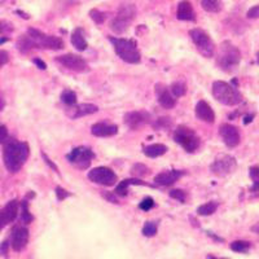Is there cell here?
Instances as JSON below:
<instances>
[{"mask_svg": "<svg viewBox=\"0 0 259 259\" xmlns=\"http://www.w3.org/2000/svg\"><path fill=\"white\" fill-rule=\"evenodd\" d=\"M256 61H258V64H259V52L256 53Z\"/></svg>", "mask_w": 259, "mask_h": 259, "instance_id": "cell-51", "label": "cell"}, {"mask_svg": "<svg viewBox=\"0 0 259 259\" xmlns=\"http://www.w3.org/2000/svg\"><path fill=\"white\" fill-rule=\"evenodd\" d=\"M114 46L115 53L121 57L124 62L128 64H139L140 62V52L138 50V45L135 40L123 38H109Z\"/></svg>", "mask_w": 259, "mask_h": 259, "instance_id": "cell-4", "label": "cell"}, {"mask_svg": "<svg viewBox=\"0 0 259 259\" xmlns=\"http://www.w3.org/2000/svg\"><path fill=\"white\" fill-rule=\"evenodd\" d=\"M196 115L200 118L201 121L207 122V123H212L215 121V113L211 109V106L206 103V101H198L196 105Z\"/></svg>", "mask_w": 259, "mask_h": 259, "instance_id": "cell-19", "label": "cell"}, {"mask_svg": "<svg viewBox=\"0 0 259 259\" xmlns=\"http://www.w3.org/2000/svg\"><path fill=\"white\" fill-rule=\"evenodd\" d=\"M182 175L183 172L179 170L163 171V172H159L158 175H156L154 183L158 184V186H171V184H174Z\"/></svg>", "mask_w": 259, "mask_h": 259, "instance_id": "cell-18", "label": "cell"}, {"mask_svg": "<svg viewBox=\"0 0 259 259\" xmlns=\"http://www.w3.org/2000/svg\"><path fill=\"white\" fill-rule=\"evenodd\" d=\"M7 253H8V241H4L0 245V255H7Z\"/></svg>", "mask_w": 259, "mask_h": 259, "instance_id": "cell-46", "label": "cell"}, {"mask_svg": "<svg viewBox=\"0 0 259 259\" xmlns=\"http://www.w3.org/2000/svg\"><path fill=\"white\" fill-rule=\"evenodd\" d=\"M99 110L96 105L94 104H79V105L69 106L66 114L71 118V119H77V118L84 117V115L95 114Z\"/></svg>", "mask_w": 259, "mask_h": 259, "instance_id": "cell-17", "label": "cell"}, {"mask_svg": "<svg viewBox=\"0 0 259 259\" xmlns=\"http://www.w3.org/2000/svg\"><path fill=\"white\" fill-rule=\"evenodd\" d=\"M177 17L180 21H196V13H194L193 7L188 0L180 2L179 6H178Z\"/></svg>", "mask_w": 259, "mask_h": 259, "instance_id": "cell-21", "label": "cell"}, {"mask_svg": "<svg viewBox=\"0 0 259 259\" xmlns=\"http://www.w3.org/2000/svg\"><path fill=\"white\" fill-rule=\"evenodd\" d=\"M32 215L29 212V209H27V203L26 201H25L24 203H22V222L24 223H30V222L32 221Z\"/></svg>", "mask_w": 259, "mask_h": 259, "instance_id": "cell-37", "label": "cell"}, {"mask_svg": "<svg viewBox=\"0 0 259 259\" xmlns=\"http://www.w3.org/2000/svg\"><path fill=\"white\" fill-rule=\"evenodd\" d=\"M171 94L174 97H182L187 94V84L184 82H175L171 84Z\"/></svg>", "mask_w": 259, "mask_h": 259, "instance_id": "cell-28", "label": "cell"}, {"mask_svg": "<svg viewBox=\"0 0 259 259\" xmlns=\"http://www.w3.org/2000/svg\"><path fill=\"white\" fill-rule=\"evenodd\" d=\"M210 259H218V258H210Z\"/></svg>", "mask_w": 259, "mask_h": 259, "instance_id": "cell-52", "label": "cell"}, {"mask_svg": "<svg viewBox=\"0 0 259 259\" xmlns=\"http://www.w3.org/2000/svg\"><path fill=\"white\" fill-rule=\"evenodd\" d=\"M4 108V100L2 99V96H0V112H2V109Z\"/></svg>", "mask_w": 259, "mask_h": 259, "instance_id": "cell-50", "label": "cell"}, {"mask_svg": "<svg viewBox=\"0 0 259 259\" xmlns=\"http://www.w3.org/2000/svg\"><path fill=\"white\" fill-rule=\"evenodd\" d=\"M156 92L157 97H158V104L162 108H165V109H172L174 108L177 100H175V97L172 96L171 91L165 84H157Z\"/></svg>", "mask_w": 259, "mask_h": 259, "instance_id": "cell-16", "label": "cell"}, {"mask_svg": "<svg viewBox=\"0 0 259 259\" xmlns=\"http://www.w3.org/2000/svg\"><path fill=\"white\" fill-rule=\"evenodd\" d=\"M219 134L223 139L224 144L228 148H235L240 144V133L237 127L228 123L222 124L221 128H219Z\"/></svg>", "mask_w": 259, "mask_h": 259, "instance_id": "cell-12", "label": "cell"}, {"mask_svg": "<svg viewBox=\"0 0 259 259\" xmlns=\"http://www.w3.org/2000/svg\"><path fill=\"white\" fill-rule=\"evenodd\" d=\"M241 61V53L239 48L233 46L231 41H223L219 47L218 57H217V64L223 71L231 73L236 70Z\"/></svg>", "mask_w": 259, "mask_h": 259, "instance_id": "cell-2", "label": "cell"}, {"mask_svg": "<svg viewBox=\"0 0 259 259\" xmlns=\"http://www.w3.org/2000/svg\"><path fill=\"white\" fill-rule=\"evenodd\" d=\"M249 247H250V242L247 241H233L231 244V249L233 251H237V253H246L249 250Z\"/></svg>", "mask_w": 259, "mask_h": 259, "instance_id": "cell-33", "label": "cell"}, {"mask_svg": "<svg viewBox=\"0 0 259 259\" xmlns=\"http://www.w3.org/2000/svg\"><path fill=\"white\" fill-rule=\"evenodd\" d=\"M124 122L131 130H138L139 127L150 122V115L145 110L142 112H130L124 115Z\"/></svg>", "mask_w": 259, "mask_h": 259, "instance_id": "cell-14", "label": "cell"}, {"mask_svg": "<svg viewBox=\"0 0 259 259\" xmlns=\"http://www.w3.org/2000/svg\"><path fill=\"white\" fill-rule=\"evenodd\" d=\"M90 17L94 20L95 24L101 25L106 20V13L103 12V11H99V9H91L90 11Z\"/></svg>", "mask_w": 259, "mask_h": 259, "instance_id": "cell-31", "label": "cell"}, {"mask_svg": "<svg viewBox=\"0 0 259 259\" xmlns=\"http://www.w3.org/2000/svg\"><path fill=\"white\" fill-rule=\"evenodd\" d=\"M94 157V152H92L90 148L78 147L74 148L70 153L66 156V158H68V161L70 162V163H73L75 167L80 168V170H85V168L90 167Z\"/></svg>", "mask_w": 259, "mask_h": 259, "instance_id": "cell-8", "label": "cell"}, {"mask_svg": "<svg viewBox=\"0 0 259 259\" xmlns=\"http://www.w3.org/2000/svg\"><path fill=\"white\" fill-rule=\"evenodd\" d=\"M212 96L221 104L228 106H235L242 101V96L239 90L222 80L212 83Z\"/></svg>", "mask_w": 259, "mask_h": 259, "instance_id": "cell-3", "label": "cell"}, {"mask_svg": "<svg viewBox=\"0 0 259 259\" xmlns=\"http://www.w3.org/2000/svg\"><path fill=\"white\" fill-rule=\"evenodd\" d=\"M189 36L202 56L207 57V59L214 56L215 45L206 31H203L202 29H192L189 31Z\"/></svg>", "mask_w": 259, "mask_h": 259, "instance_id": "cell-6", "label": "cell"}, {"mask_svg": "<svg viewBox=\"0 0 259 259\" xmlns=\"http://www.w3.org/2000/svg\"><path fill=\"white\" fill-rule=\"evenodd\" d=\"M27 242H29V231H27V228H25V227L15 228L12 233V239H11V245H12L13 250H24Z\"/></svg>", "mask_w": 259, "mask_h": 259, "instance_id": "cell-15", "label": "cell"}, {"mask_svg": "<svg viewBox=\"0 0 259 259\" xmlns=\"http://www.w3.org/2000/svg\"><path fill=\"white\" fill-rule=\"evenodd\" d=\"M247 18H259V6L251 7L246 13Z\"/></svg>", "mask_w": 259, "mask_h": 259, "instance_id": "cell-42", "label": "cell"}, {"mask_svg": "<svg viewBox=\"0 0 259 259\" xmlns=\"http://www.w3.org/2000/svg\"><path fill=\"white\" fill-rule=\"evenodd\" d=\"M89 179L95 184L112 187L117 183V175L109 167H96L89 172Z\"/></svg>", "mask_w": 259, "mask_h": 259, "instance_id": "cell-10", "label": "cell"}, {"mask_svg": "<svg viewBox=\"0 0 259 259\" xmlns=\"http://www.w3.org/2000/svg\"><path fill=\"white\" fill-rule=\"evenodd\" d=\"M71 45L79 51H84L87 48V40L84 39L83 31L80 29L74 30V32L71 34Z\"/></svg>", "mask_w": 259, "mask_h": 259, "instance_id": "cell-23", "label": "cell"}, {"mask_svg": "<svg viewBox=\"0 0 259 259\" xmlns=\"http://www.w3.org/2000/svg\"><path fill=\"white\" fill-rule=\"evenodd\" d=\"M149 168L145 165H143V163H136V165H134V167L131 168V172H133L135 177L139 178H144L147 177V175H149Z\"/></svg>", "mask_w": 259, "mask_h": 259, "instance_id": "cell-32", "label": "cell"}, {"mask_svg": "<svg viewBox=\"0 0 259 259\" xmlns=\"http://www.w3.org/2000/svg\"><path fill=\"white\" fill-rule=\"evenodd\" d=\"M9 61V53L7 51L0 50V69L3 68L4 65L8 64Z\"/></svg>", "mask_w": 259, "mask_h": 259, "instance_id": "cell-41", "label": "cell"}, {"mask_svg": "<svg viewBox=\"0 0 259 259\" xmlns=\"http://www.w3.org/2000/svg\"><path fill=\"white\" fill-rule=\"evenodd\" d=\"M217 209H218V203L212 202L211 201V202H207V203H203V205H201V206L197 209V212H198V215L207 217V215L214 214V212L217 211Z\"/></svg>", "mask_w": 259, "mask_h": 259, "instance_id": "cell-27", "label": "cell"}, {"mask_svg": "<svg viewBox=\"0 0 259 259\" xmlns=\"http://www.w3.org/2000/svg\"><path fill=\"white\" fill-rule=\"evenodd\" d=\"M251 180H253V187L250 188L251 192H259V166H253L249 170Z\"/></svg>", "mask_w": 259, "mask_h": 259, "instance_id": "cell-30", "label": "cell"}, {"mask_svg": "<svg viewBox=\"0 0 259 259\" xmlns=\"http://www.w3.org/2000/svg\"><path fill=\"white\" fill-rule=\"evenodd\" d=\"M17 47L18 50L21 51L22 53H27L29 51L34 50V45H32V40L30 39V36L27 34H24V35H21L17 40Z\"/></svg>", "mask_w": 259, "mask_h": 259, "instance_id": "cell-26", "label": "cell"}, {"mask_svg": "<svg viewBox=\"0 0 259 259\" xmlns=\"http://www.w3.org/2000/svg\"><path fill=\"white\" fill-rule=\"evenodd\" d=\"M56 196H57V198H59V201H64L65 198L68 197V196H70V193H69L68 191H65L64 188H61V187H57Z\"/></svg>", "mask_w": 259, "mask_h": 259, "instance_id": "cell-40", "label": "cell"}, {"mask_svg": "<svg viewBox=\"0 0 259 259\" xmlns=\"http://www.w3.org/2000/svg\"><path fill=\"white\" fill-rule=\"evenodd\" d=\"M18 214V202L16 200L9 201L3 209L0 210V230H3L4 227L12 223Z\"/></svg>", "mask_w": 259, "mask_h": 259, "instance_id": "cell-13", "label": "cell"}, {"mask_svg": "<svg viewBox=\"0 0 259 259\" xmlns=\"http://www.w3.org/2000/svg\"><path fill=\"white\" fill-rule=\"evenodd\" d=\"M170 123V118H159V119H157L154 126H156V128H167Z\"/></svg>", "mask_w": 259, "mask_h": 259, "instance_id": "cell-39", "label": "cell"}, {"mask_svg": "<svg viewBox=\"0 0 259 259\" xmlns=\"http://www.w3.org/2000/svg\"><path fill=\"white\" fill-rule=\"evenodd\" d=\"M91 133L97 138H109L118 133V127L115 124H108L101 122V123H95L91 127Z\"/></svg>", "mask_w": 259, "mask_h": 259, "instance_id": "cell-20", "label": "cell"}, {"mask_svg": "<svg viewBox=\"0 0 259 259\" xmlns=\"http://www.w3.org/2000/svg\"><path fill=\"white\" fill-rule=\"evenodd\" d=\"M153 206H154V201L153 198H150V197H145L144 200L140 202V205H139V207H140L142 210H144V211H148V210H150Z\"/></svg>", "mask_w": 259, "mask_h": 259, "instance_id": "cell-36", "label": "cell"}, {"mask_svg": "<svg viewBox=\"0 0 259 259\" xmlns=\"http://www.w3.org/2000/svg\"><path fill=\"white\" fill-rule=\"evenodd\" d=\"M56 61L64 65L65 68L70 69L73 71H77V73H85V71H89V65H87V62L82 57L77 56V55H73V53L62 55V56L57 57Z\"/></svg>", "mask_w": 259, "mask_h": 259, "instance_id": "cell-11", "label": "cell"}, {"mask_svg": "<svg viewBox=\"0 0 259 259\" xmlns=\"http://www.w3.org/2000/svg\"><path fill=\"white\" fill-rule=\"evenodd\" d=\"M43 48L46 50H61L64 48V41L61 38L55 35H47L43 43Z\"/></svg>", "mask_w": 259, "mask_h": 259, "instance_id": "cell-25", "label": "cell"}, {"mask_svg": "<svg viewBox=\"0 0 259 259\" xmlns=\"http://www.w3.org/2000/svg\"><path fill=\"white\" fill-rule=\"evenodd\" d=\"M41 156H43V159H45V161H46V163H47V165H48V166H50V167H52V168H53V170L56 171V172H59V168H57V166H56V165H55V163H53V162H52V161H51V159H50V158H48V157H47V156H46V154H45V153L41 154Z\"/></svg>", "mask_w": 259, "mask_h": 259, "instance_id": "cell-44", "label": "cell"}, {"mask_svg": "<svg viewBox=\"0 0 259 259\" xmlns=\"http://www.w3.org/2000/svg\"><path fill=\"white\" fill-rule=\"evenodd\" d=\"M136 17V7L134 4H126L122 6L118 9L117 16L113 18L112 24H110V29L113 32L121 35L123 32L127 31L130 27V24L135 20Z\"/></svg>", "mask_w": 259, "mask_h": 259, "instance_id": "cell-5", "label": "cell"}, {"mask_svg": "<svg viewBox=\"0 0 259 259\" xmlns=\"http://www.w3.org/2000/svg\"><path fill=\"white\" fill-rule=\"evenodd\" d=\"M30 154V148L27 143L16 142L11 140L6 144L3 152L4 165L9 172H17L21 170V167L25 165Z\"/></svg>", "mask_w": 259, "mask_h": 259, "instance_id": "cell-1", "label": "cell"}, {"mask_svg": "<svg viewBox=\"0 0 259 259\" xmlns=\"http://www.w3.org/2000/svg\"><path fill=\"white\" fill-rule=\"evenodd\" d=\"M251 231H253L254 233H256V235H259V222H258V223L254 224L253 227H251Z\"/></svg>", "mask_w": 259, "mask_h": 259, "instance_id": "cell-48", "label": "cell"}, {"mask_svg": "<svg viewBox=\"0 0 259 259\" xmlns=\"http://www.w3.org/2000/svg\"><path fill=\"white\" fill-rule=\"evenodd\" d=\"M253 117H254V115H247V117H245V119H244V123H245V124L250 123V122H251V119H253Z\"/></svg>", "mask_w": 259, "mask_h": 259, "instance_id": "cell-49", "label": "cell"}, {"mask_svg": "<svg viewBox=\"0 0 259 259\" xmlns=\"http://www.w3.org/2000/svg\"><path fill=\"white\" fill-rule=\"evenodd\" d=\"M32 62H34V64H35L39 69H41V70H46V69H47V65L41 61L40 59H34L32 60Z\"/></svg>", "mask_w": 259, "mask_h": 259, "instance_id": "cell-47", "label": "cell"}, {"mask_svg": "<svg viewBox=\"0 0 259 259\" xmlns=\"http://www.w3.org/2000/svg\"><path fill=\"white\" fill-rule=\"evenodd\" d=\"M175 142L179 145H182L187 152L192 153L200 147V138L196 135L193 130L188 128L186 126H179L174 131Z\"/></svg>", "mask_w": 259, "mask_h": 259, "instance_id": "cell-7", "label": "cell"}, {"mask_svg": "<svg viewBox=\"0 0 259 259\" xmlns=\"http://www.w3.org/2000/svg\"><path fill=\"white\" fill-rule=\"evenodd\" d=\"M104 197L109 201V202L118 203V198H117V196H115L114 193H104Z\"/></svg>", "mask_w": 259, "mask_h": 259, "instance_id": "cell-45", "label": "cell"}, {"mask_svg": "<svg viewBox=\"0 0 259 259\" xmlns=\"http://www.w3.org/2000/svg\"><path fill=\"white\" fill-rule=\"evenodd\" d=\"M170 197L175 198V200L180 201V202H184L187 200V193L182 189H172L170 192Z\"/></svg>", "mask_w": 259, "mask_h": 259, "instance_id": "cell-35", "label": "cell"}, {"mask_svg": "<svg viewBox=\"0 0 259 259\" xmlns=\"http://www.w3.org/2000/svg\"><path fill=\"white\" fill-rule=\"evenodd\" d=\"M61 100L62 103L66 104L68 106H73L77 103V94L71 90H65L61 94Z\"/></svg>", "mask_w": 259, "mask_h": 259, "instance_id": "cell-29", "label": "cell"}, {"mask_svg": "<svg viewBox=\"0 0 259 259\" xmlns=\"http://www.w3.org/2000/svg\"><path fill=\"white\" fill-rule=\"evenodd\" d=\"M7 138H8V131H7V127L0 124V144L7 142Z\"/></svg>", "mask_w": 259, "mask_h": 259, "instance_id": "cell-43", "label": "cell"}, {"mask_svg": "<svg viewBox=\"0 0 259 259\" xmlns=\"http://www.w3.org/2000/svg\"><path fill=\"white\" fill-rule=\"evenodd\" d=\"M236 166H237L236 159L232 156L224 154V156H221L215 159L214 163H212L210 168H211L212 174H215L217 177L223 178L232 174L233 171L236 170Z\"/></svg>", "mask_w": 259, "mask_h": 259, "instance_id": "cell-9", "label": "cell"}, {"mask_svg": "<svg viewBox=\"0 0 259 259\" xmlns=\"http://www.w3.org/2000/svg\"><path fill=\"white\" fill-rule=\"evenodd\" d=\"M201 7L206 12L218 13L223 8V3H222V0H201Z\"/></svg>", "mask_w": 259, "mask_h": 259, "instance_id": "cell-24", "label": "cell"}, {"mask_svg": "<svg viewBox=\"0 0 259 259\" xmlns=\"http://www.w3.org/2000/svg\"><path fill=\"white\" fill-rule=\"evenodd\" d=\"M144 154L149 158H156V157L162 156L167 152V147L163 144H152L148 145V147H144Z\"/></svg>", "mask_w": 259, "mask_h": 259, "instance_id": "cell-22", "label": "cell"}, {"mask_svg": "<svg viewBox=\"0 0 259 259\" xmlns=\"http://www.w3.org/2000/svg\"><path fill=\"white\" fill-rule=\"evenodd\" d=\"M13 30L12 25L7 22V21H0V35L7 34V32H11Z\"/></svg>", "mask_w": 259, "mask_h": 259, "instance_id": "cell-38", "label": "cell"}, {"mask_svg": "<svg viewBox=\"0 0 259 259\" xmlns=\"http://www.w3.org/2000/svg\"><path fill=\"white\" fill-rule=\"evenodd\" d=\"M157 233V224L154 222H147L143 228V235L145 237H153Z\"/></svg>", "mask_w": 259, "mask_h": 259, "instance_id": "cell-34", "label": "cell"}]
</instances>
